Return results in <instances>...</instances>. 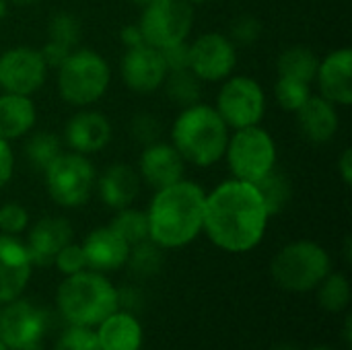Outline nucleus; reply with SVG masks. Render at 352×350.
<instances>
[{
  "mask_svg": "<svg viewBox=\"0 0 352 350\" xmlns=\"http://www.w3.org/2000/svg\"><path fill=\"white\" fill-rule=\"evenodd\" d=\"M268 219L256 186L233 177L206 194L202 229L217 248L241 254L262 241Z\"/></svg>",
  "mask_w": 352,
  "mask_h": 350,
  "instance_id": "obj_1",
  "label": "nucleus"
},
{
  "mask_svg": "<svg viewBox=\"0 0 352 350\" xmlns=\"http://www.w3.org/2000/svg\"><path fill=\"white\" fill-rule=\"evenodd\" d=\"M155 192L146 210L148 239L163 250L184 248L194 241L204 223V190L194 182L179 179Z\"/></svg>",
  "mask_w": 352,
  "mask_h": 350,
  "instance_id": "obj_2",
  "label": "nucleus"
},
{
  "mask_svg": "<svg viewBox=\"0 0 352 350\" xmlns=\"http://www.w3.org/2000/svg\"><path fill=\"white\" fill-rule=\"evenodd\" d=\"M229 142V126L219 111L204 103L184 107L171 130V144L186 163L210 167L225 157Z\"/></svg>",
  "mask_w": 352,
  "mask_h": 350,
  "instance_id": "obj_3",
  "label": "nucleus"
},
{
  "mask_svg": "<svg viewBox=\"0 0 352 350\" xmlns=\"http://www.w3.org/2000/svg\"><path fill=\"white\" fill-rule=\"evenodd\" d=\"M58 307L70 326H99L118 311V291L101 272L80 270L60 285Z\"/></svg>",
  "mask_w": 352,
  "mask_h": 350,
  "instance_id": "obj_4",
  "label": "nucleus"
},
{
  "mask_svg": "<svg viewBox=\"0 0 352 350\" xmlns=\"http://www.w3.org/2000/svg\"><path fill=\"white\" fill-rule=\"evenodd\" d=\"M111 70L107 60L89 47H76L58 66L60 97L74 107L97 103L109 87Z\"/></svg>",
  "mask_w": 352,
  "mask_h": 350,
  "instance_id": "obj_5",
  "label": "nucleus"
},
{
  "mask_svg": "<svg viewBox=\"0 0 352 350\" xmlns=\"http://www.w3.org/2000/svg\"><path fill=\"white\" fill-rule=\"evenodd\" d=\"M270 272L280 289L305 293L330 274V256L316 241H295L274 256Z\"/></svg>",
  "mask_w": 352,
  "mask_h": 350,
  "instance_id": "obj_6",
  "label": "nucleus"
},
{
  "mask_svg": "<svg viewBox=\"0 0 352 350\" xmlns=\"http://www.w3.org/2000/svg\"><path fill=\"white\" fill-rule=\"evenodd\" d=\"M45 188L50 198L62 206V208H78L82 206L97 182V173L93 163L87 159V155L80 153H60L45 169Z\"/></svg>",
  "mask_w": 352,
  "mask_h": 350,
  "instance_id": "obj_7",
  "label": "nucleus"
},
{
  "mask_svg": "<svg viewBox=\"0 0 352 350\" xmlns=\"http://www.w3.org/2000/svg\"><path fill=\"white\" fill-rule=\"evenodd\" d=\"M225 157L235 179L256 184L274 169L276 144L264 128L248 126L229 134Z\"/></svg>",
  "mask_w": 352,
  "mask_h": 350,
  "instance_id": "obj_8",
  "label": "nucleus"
},
{
  "mask_svg": "<svg viewBox=\"0 0 352 350\" xmlns=\"http://www.w3.org/2000/svg\"><path fill=\"white\" fill-rule=\"evenodd\" d=\"M142 8L138 27L144 43L163 50L188 39L194 23V4L190 0H153Z\"/></svg>",
  "mask_w": 352,
  "mask_h": 350,
  "instance_id": "obj_9",
  "label": "nucleus"
},
{
  "mask_svg": "<svg viewBox=\"0 0 352 350\" xmlns=\"http://www.w3.org/2000/svg\"><path fill=\"white\" fill-rule=\"evenodd\" d=\"M214 109L233 130L258 126L266 111V95L252 76H231L221 85Z\"/></svg>",
  "mask_w": 352,
  "mask_h": 350,
  "instance_id": "obj_10",
  "label": "nucleus"
},
{
  "mask_svg": "<svg viewBox=\"0 0 352 350\" xmlns=\"http://www.w3.org/2000/svg\"><path fill=\"white\" fill-rule=\"evenodd\" d=\"M190 70L202 83H221L229 78L237 64V45L221 33H204L188 43Z\"/></svg>",
  "mask_w": 352,
  "mask_h": 350,
  "instance_id": "obj_11",
  "label": "nucleus"
},
{
  "mask_svg": "<svg viewBox=\"0 0 352 350\" xmlns=\"http://www.w3.org/2000/svg\"><path fill=\"white\" fill-rule=\"evenodd\" d=\"M47 66L35 47L19 45L0 54V89L4 93L33 95L45 83Z\"/></svg>",
  "mask_w": 352,
  "mask_h": 350,
  "instance_id": "obj_12",
  "label": "nucleus"
},
{
  "mask_svg": "<svg viewBox=\"0 0 352 350\" xmlns=\"http://www.w3.org/2000/svg\"><path fill=\"white\" fill-rule=\"evenodd\" d=\"M0 309V340L8 350L37 344L45 332V311L29 301H8Z\"/></svg>",
  "mask_w": 352,
  "mask_h": 350,
  "instance_id": "obj_13",
  "label": "nucleus"
},
{
  "mask_svg": "<svg viewBox=\"0 0 352 350\" xmlns=\"http://www.w3.org/2000/svg\"><path fill=\"white\" fill-rule=\"evenodd\" d=\"M120 70L126 87L142 95L161 89L167 76V66L163 62L161 50L148 43L128 47L120 62Z\"/></svg>",
  "mask_w": 352,
  "mask_h": 350,
  "instance_id": "obj_14",
  "label": "nucleus"
},
{
  "mask_svg": "<svg viewBox=\"0 0 352 350\" xmlns=\"http://www.w3.org/2000/svg\"><path fill=\"white\" fill-rule=\"evenodd\" d=\"M186 161L177 153L171 142H151L140 153L138 161V175L144 184L153 190L167 188L179 179H184Z\"/></svg>",
  "mask_w": 352,
  "mask_h": 350,
  "instance_id": "obj_15",
  "label": "nucleus"
},
{
  "mask_svg": "<svg viewBox=\"0 0 352 350\" xmlns=\"http://www.w3.org/2000/svg\"><path fill=\"white\" fill-rule=\"evenodd\" d=\"M111 140L109 120L93 109H82L74 113L64 128V144L80 155L99 153Z\"/></svg>",
  "mask_w": 352,
  "mask_h": 350,
  "instance_id": "obj_16",
  "label": "nucleus"
},
{
  "mask_svg": "<svg viewBox=\"0 0 352 350\" xmlns=\"http://www.w3.org/2000/svg\"><path fill=\"white\" fill-rule=\"evenodd\" d=\"M316 80L320 95L334 105L352 103V50L340 47L330 52L318 66Z\"/></svg>",
  "mask_w": 352,
  "mask_h": 350,
  "instance_id": "obj_17",
  "label": "nucleus"
},
{
  "mask_svg": "<svg viewBox=\"0 0 352 350\" xmlns=\"http://www.w3.org/2000/svg\"><path fill=\"white\" fill-rule=\"evenodd\" d=\"M31 260L27 248L12 235H0V303L16 299L29 283Z\"/></svg>",
  "mask_w": 352,
  "mask_h": 350,
  "instance_id": "obj_18",
  "label": "nucleus"
},
{
  "mask_svg": "<svg viewBox=\"0 0 352 350\" xmlns=\"http://www.w3.org/2000/svg\"><path fill=\"white\" fill-rule=\"evenodd\" d=\"M72 241V225L62 217L39 219L25 243L33 266H52L58 252Z\"/></svg>",
  "mask_w": 352,
  "mask_h": 350,
  "instance_id": "obj_19",
  "label": "nucleus"
},
{
  "mask_svg": "<svg viewBox=\"0 0 352 350\" xmlns=\"http://www.w3.org/2000/svg\"><path fill=\"white\" fill-rule=\"evenodd\" d=\"M80 248L87 260V268L95 272H111L122 268L130 252V245L109 225L91 231Z\"/></svg>",
  "mask_w": 352,
  "mask_h": 350,
  "instance_id": "obj_20",
  "label": "nucleus"
},
{
  "mask_svg": "<svg viewBox=\"0 0 352 350\" xmlns=\"http://www.w3.org/2000/svg\"><path fill=\"white\" fill-rule=\"evenodd\" d=\"M140 182L142 179L134 167H130L128 163H113L97 177L95 188L105 206L122 210L136 200L140 192Z\"/></svg>",
  "mask_w": 352,
  "mask_h": 350,
  "instance_id": "obj_21",
  "label": "nucleus"
},
{
  "mask_svg": "<svg viewBox=\"0 0 352 350\" xmlns=\"http://www.w3.org/2000/svg\"><path fill=\"white\" fill-rule=\"evenodd\" d=\"M80 21L72 12H56L47 25V41L39 50L47 68H58L80 41Z\"/></svg>",
  "mask_w": 352,
  "mask_h": 350,
  "instance_id": "obj_22",
  "label": "nucleus"
},
{
  "mask_svg": "<svg viewBox=\"0 0 352 350\" xmlns=\"http://www.w3.org/2000/svg\"><path fill=\"white\" fill-rule=\"evenodd\" d=\"M297 113L299 128L303 136L316 144L330 142L338 130V111L336 105L324 99L322 95H311Z\"/></svg>",
  "mask_w": 352,
  "mask_h": 350,
  "instance_id": "obj_23",
  "label": "nucleus"
},
{
  "mask_svg": "<svg viewBox=\"0 0 352 350\" xmlns=\"http://www.w3.org/2000/svg\"><path fill=\"white\" fill-rule=\"evenodd\" d=\"M37 109L29 95H0V138L14 140L29 134L35 126Z\"/></svg>",
  "mask_w": 352,
  "mask_h": 350,
  "instance_id": "obj_24",
  "label": "nucleus"
},
{
  "mask_svg": "<svg viewBox=\"0 0 352 350\" xmlns=\"http://www.w3.org/2000/svg\"><path fill=\"white\" fill-rule=\"evenodd\" d=\"M101 350H140L142 330L136 318L128 311H113L95 332Z\"/></svg>",
  "mask_w": 352,
  "mask_h": 350,
  "instance_id": "obj_25",
  "label": "nucleus"
},
{
  "mask_svg": "<svg viewBox=\"0 0 352 350\" xmlns=\"http://www.w3.org/2000/svg\"><path fill=\"white\" fill-rule=\"evenodd\" d=\"M318 66H320V58L316 56L314 50H309L305 45H293V47L285 50L276 62L278 76L303 80L307 85H311L316 80Z\"/></svg>",
  "mask_w": 352,
  "mask_h": 350,
  "instance_id": "obj_26",
  "label": "nucleus"
},
{
  "mask_svg": "<svg viewBox=\"0 0 352 350\" xmlns=\"http://www.w3.org/2000/svg\"><path fill=\"white\" fill-rule=\"evenodd\" d=\"M254 186H256V190H258V194L266 206L268 217H276L289 206L291 196H293L291 182L287 175L278 173L276 169H272L270 173L260 177Z\"/></svg>",
  "mask_w": 352,
  "mask_h": 350,
  "instance_id": "obj_27",
  "label": "nucleus"
},
{
  "mask_svg": "<svg viewBox=\"0 0 352 350\" xmlns=\"http://www.w3.org/2000/svg\"><path fill=\"white\" fill-rule=\"evenodd\" d=\"M163 87H165L167 95L171 97V101H175L177 105L188 107V105L200 103L202 80L190 68L167 72V76L163 80Z\"/></svg>",
  "mask_w": 352,
  "mask_h": 350,
  "instance_id": "obj_28",
  "label": "nucleus"
},
{
  "mask_svg": "<svg viewBox=\"0 0 352 350\" xmlns=\"http://www.w3.org/2000/svg\"><path fill=\"white\" fill-rule=\"evenodd\" d=\"M163 248H159L155 241L144 239L140 243L130 245L128 252V268L136 278H151L155 274H159L161 266H163Z\"/></svg>",
  "mask_w": 352,
  "mask_h": 350,
  "instance_id": "obj_29",
  "label": "nucleus"
},
{
  "mask_svg": "<svg viewBox=\"0 0 352 350\" xmlns=\"http://www.w3.org/2000/svg\"><path fill=\"white\" fill-rule=\"evenodd\" d=\"M60 153H62V140L47 130L33 132L25 144V155L29 163L39 171H43Z\"/></svg>",
  "mask_w": 352,
  "mask_h": 350,
  "instance_id": "obj_30",
  "label": "nucleus"
},
{
  "mask_svg": "<svg viewBox=\"0 0 352 350\" xmlns=\"http://www.w3.org/2000/svg\"><path fill=\"white\" fill-rule=\"evenodd\" d=\"M128 245L140 243L144 239H148V217L144 210H136V208H122L118 210V215L113 217L111 225H109Z\"/></svg>",
  "mask_w": 352,
  "mask_h": 350,
  "instance_id": "obj_31",
  "label": "nucleus"
},
{
  "mask_svg": "<svg viewBox=\"0 0 352 350\" xmlns=\"http://www.w3.org/2000/svg\"><path fill=\"white\" fill-rule=\"evenodd\" d=\"M318 301L326 311L338 314L351 303V285L344 274H328L320 285Z\"/></svg>",
  "mask_w": 352,
  "mask_h": 350,
  "instance_id": "obj_32",
  "label": "nucleus"
},
{
  "mask_svg": "<svg viewBox=\"0 0 352 350\" xmlns=\"http://www.w3.org/2000/svg\"><path fill=\"white\" fill-rule=\"evenodd\" d=\"M274 97L278 101V105L287 111H299L303 107V103L311 97V89L307 83L303 80H295V78H287V76H278L276 85H274Z\"/></svg>",
  "mask_w": 352,
  "mask_h": 350,
  "instance_id": "obj_33",
  "label": "nucleus"
},
{
  "mask_svg": "<svg viewBox=\"0 0 352 350\" xmlns=\"http://www.w3.org/2000/svg\"><path fill=\"white\" fill-rule=\"evenodd\" d=\"M56 350H101L97 334L87 326H70L58 340Z\"/></svg>",
  "mask_w": 352,
  "mask_h": 350,
  "instance_id": "obj_34",
  "label": "nucleus"
},
{
  "mask_svg": "<svg viewBox=\"0 0 352 350\" xmlns=\"http://www.w3.org/2000/svg\"><path fill=\"white\" fill-rule=\"evenodd\" d=\"M262 35V23L258 17H252V14H243L239 19L233 21L231 25V35L229 39L235 43V45H252L260 39Z\"/></svg>",
  "mask_w": 352,
  "mask_h": 350,
  "instance_id": "obj_35",
  "label": "nucleus"
},
{
  "mask_svg": "<svg viewBox=\"0 0 352 350\" xmlns=\"http://www.w3.org/2000/svg\"><path fill=\"white\" fill-rule=\"evenodd\" d=\"M29 223V215L21 204H4L0 206V231L4 235H16L21 231H25Z\"/></svg>",
  "mask_w": 352,
  "mask_h": 350,
  "instance_id": "obj_36",
  "label": "nucleus"
},
{
  "mask_svg": "<svg viewBox=\"0 0 352 350\" xmlns=\"http://www.w3.org/2000/svg\"><path fill=\"white\" fill-rule=\"evenodd\" d=\"M134 140L142 142L144 146L151 144V142H157L159 136H161V122L157 116H151V113H138L134 120H132V128H130Z\"/></svg>",
  "mask_w": 352,
  "mask_h": 350,
  "instance_id": "obj_37",
  "label": "nucleus"
},
{
  "mask_svg": "<svg viewBox=\"0 0 352 350\" xmlns=\"http://www.w3.org/2000/svg\"><path fill=\"white\" fill-rule=\"evenodd\" d=\"M54 264H56L58 270L64 272L66 276L76 274V272H80V270L87 268V260H85L82 248H80V245H74L72 241H70L68 245H64V248L58 252Z\"/></svg>",
  "mask_w": 352,
  "mask_h": 350,
  "instance_id": "obj_38",
  "label": "nucleus"
},
{
  "mask_svg": "<svg viewBox=\"0 0 352 350\" xmlns=\"http://www.w3.org/2000/svg\"><path fill=\"white\" fill-rule=\"evenodd\" d=\"M161 56H163V62L167 66V72H173V70H184V68H190V52H188V43L186 41H179V43H173V45H167L161 50Z\"/></svg>",
  "mask_w": 352,
  "mask_h": 350,
  "instance_id": "obj_39",
  "label": "nucleus"
},
{
  "mask_svg": "<svg viewBox=\"0 0 352 350\" xmlns=\"http://www.w3.org/2000/svg\"><path fill=\"white\" fill-rule=\"evenodd\" d=\"M14 171V155L8 140L0 138V190L10 182Z\"/></svg>",
  "mask_w": 352,
  "mask_h": 350,
  "instance_id": "obj_40",
  "label": "nucleus"
},
{
  "mask_svg": "<svg viewBox=\"0 0 352 350\" xmlns=\"http://www.w3.org/2000/svg\"><path fill=\"white\" fill-rule=\"evenodd\" d=\"M126 307L128 314H134L142 307V295L138 293V289L134 287H126L122 291H118V307Z\"/></svg>",
  "mask_w": 352,
  "mask_h": 350,
  "instance_id": "obj_41",
  "label": "nucleus"
},
{
  "mask_svg": "<svg viewBox=\"0 0 352 350\" xmlns=\"http://www.w3.org/2000/svg\"><path fill=\"white\" fill-rule=\"evenodd\" d=\"M120 39H122V43L126 45V50H128V47H136V45H142V43H144V37H142V31H140L138 23H136V25H128V27H124V29H122V33H120Z\"/></svg>",
  "mask_w": 352,
  "mask_h": 350,
  "instance_id": "obj_42",
  "label": "nucleus"
},
{
  "mask_svg": "<svg viewBox=\"0 0 352 350\" xmlns=\"http://www.w3.org/2000/svg\"><path fill=\"white\" fill-rule=\"evenodd\" d=\"M338 171H340V177L346 186L352 184V149H344V153L340 155L338 159Z\"/></svg>",
  "mask_w": 352,
  "mask_h": 350,
  "instance_id": "obj_43",
  "label": "nucleus"
},
{
  "mask_svg": "<svg viewBox=\"0 0 352 350\" xmlns=\"http://www.w3.org/2000/svg\"><path fill=\"white\" fill-rule=\"evenodd\" d=\"M272 350H299L295 344H291V342H285V344H278V347H274Z\"/></svg>",
  "mask_w": 352,
  "mask_h": 350,
  "instance_id": "obj_44",
  "label": "nucleus"
},
{
  "mask_svg": "<svg viewBox=\"0 0 352 350\" xmlns=\"http://www.w3.org/2000/svg\"><path fill=\"white\" fill-rule=\"evenodd\" d=\"M8 2H12V4H16V6H29V4H33V2H37V0H8Z\"/></svg>",
  "mask_w": 352,
  "mask_h": 350,
  "instance_id": "obj_45",
  "label": "nucleus"
},
{
  "mask_svg": "<svg viewBox=\"0 0 352 350\" xmlns=\"http://www.w3.org/2000/svg\"><path fill=\"white\" fill-rule=\"evenodd\" d=\"M6 4H8V0H0V21H2L4 14H6Z\"/></svg>",
  "mask_w": 352,
  "mask_h": 350,
  "instance_id": "obj_46",
  "label": "nucleus"
},
{
  "mask_svg": "<svg viewBox=\"0 0 352 350\" xmlns=\"http://www.w3.org/2000/svg\"><path fill=\"white\" fill-rule=\"evenodd\" d=\"M12 350H43L39 347V342L37 344H29V347H21V349H12Z\"/></svg>",
  "mask_w": 352,
  "mask_h": 350,
  "instance_id": "obj_47",
  "label": "nucleus"
},
{
  "mask_svg": "<svg viewBox=\"0 0 352 350\" xmlns=\"http://www.w3.org/2000/svg\"><path fill=\"white\" fill-rule=\"evenodd\" d=\"M134 4H138V6H146L148 2H153V0H132Z\"/></svg>",
  "mask_w": 352,
  "mask_h": 350,
  "instance_id": "obj_48",
  "label": "nucleus"
},
{
  "mask_svg": "<svg viewBox=\"0 0 352 350\" xmlns=\"http://www.w3.org/2000/svg\"><path fill=\"white\" fill-rule=\"evenodd\" d=\"M190 2H192V4H204L206 0H190Z\"/></svg>",
  "mask_w": 352,
  "mask_h": 350,
  "instance_id": "obj_49",
  "label": "nucleus"
},
{
  "mask_svg": "<svg viewBox=\"0 0 352 350\" xmlns=\"http://www.w3.org/2000/svg\"><path fill=\"white\" fill-rule=\"evenodd\" d=\"M314 350H332V349H328V347H320V349H314Z\"/></svg>",
  "mask_w": 352,
  "mask_h": 350,
  "instance_id": "obj_50",
  "label": "nucleus"
},
{
  "mask_svg": "<svg viewBox=\"0 0 352 350\" xmlns=\"http://www.w3.org/2000/svg\"><path fill=\"white\" fill-rule=\"evenodd\" d=\"M0 350H8L6 347H4V344H2V340H0Z\"/></svg>",
  "mask_w": 352,
  "mask_h": 350,
  "instance_id": "obj_51",
  "label": "nucleus"
}]
</instances>
